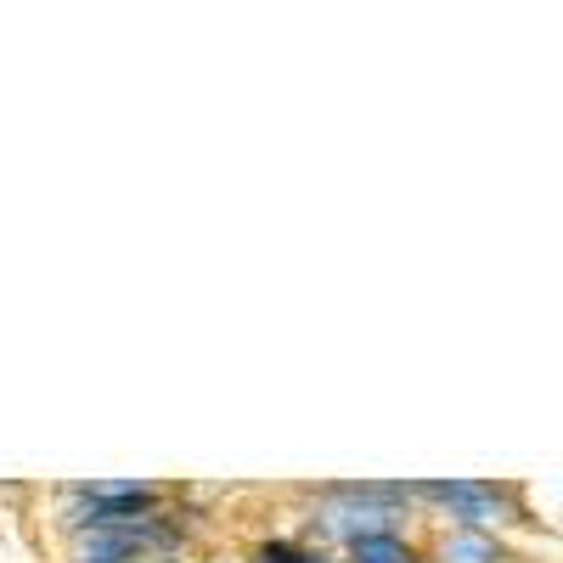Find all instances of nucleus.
<instances>
[{
	"instance_id": "nucleus-1",
	"label": "nucleus",
	"mask_w": 563,
	"mask_h": 563,
	"mask_svg": "<svg viewBox=\"0 0 563 563\" xmlns=\"http://www.w3.org/2000/svg\"><path fill=\"white\" fill-rule=\"evenodd\" d=\"M411 501H434L451 530H479V536H501L507 525H525V490L507 479H451V485H406Z\"/></svg>"
},
{
	"instance_id": "nucleus-2",
	"label": "nucleus",
	"mask_w": 563,
	"mask_h": 563,
	"mask_svg": "<svg viewBox=\"0 0 563 563\" xmlns=\"http://www.w3.org/2000/svg\"><path fill=\"white\" fill-rule=\"evenodd\" d=\"M400 519H406V507H378V501H361V496H350L344 485H333L321 496V507H316V536H327V541H344V547H355V541H372V536H400Z\"/></svg>"
},
{
	"instance_id": "nucleus-3",
	"label": "nucleus",
	"mask_w": 563,
	"mask_h": 563,
	"mask_svg": "<svg viewBox=\"0 0 563 563\" xmlns=\"http://www.w3.org/2000/svg\"><path fill=\"white\" fill-rule=\"evenodd\" d=\"M434 563H512L501 536H479V530H445L434 541Z\"/></svg>"
},
{
	"instance_id": "nucleus-4",
	"label": "nucleus",
	"mask_w": 563,
	"mask_h": 563,
	"mask_svg": "<svg viewBox=\"0 0 563 563\" xmlns=\"http://www.w3.org/2000/svg\"><path fill=\"white\" fill-rule=\"evenodd\" d=\"M350 558H355V563H422L417 547H411L406 536H372V541H355Z\"/></svg>"
},
{
	"instance_id": "nucleus-5",
	"label": "nucleus",
	"mask_w": 563,
	"mask_h": 563,
	"mask_svg": "<svg viewBox=\"0 0 563 563\" xmlns=\"http://www.w3.org/2000/svg\"><path fill=\"white\" fill-rule=\"evenodd\" d=\"M74 563H124V558H74Z\"/></svg>"
}]
</instances>
